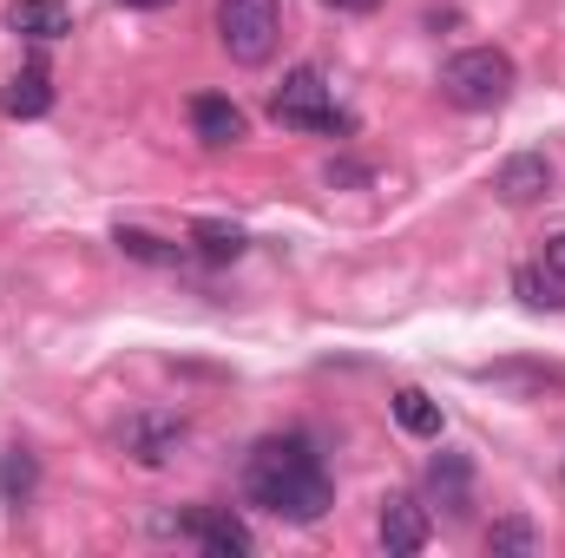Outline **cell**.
<instances>
[{
  "instance_id": "obj_20",
  "label": "cell",
  "mask_w": 565,
  "mask_h": 558,
  "mask_svg": "<svg viewBox=\"0 0 565 558\" xmlns=\"http://www.w3.org/2000/svg\"><path fill=\"white\" fill-rule=\"evenodd\" d=\"M322 7H335V13H375L382 0H322Z\"/></svg>"
},
{
  "instance_id": "obj_1",
  "label": "cell",
  "mask_w": 565,
  "mask_h": 558,
  "mask_svg": "<svg viewBox=\"0 0 565 558\" xmlns=\"http://www.w3.org/2000/svg\"><path fill=\"white\" fill-rule=\"evenodd\" d=\"M244 500L264 506V513H277V519H289V526H316L335 506V480H329L322 453L302 433H270L244 460Z\"/></svg>"
},
{
  "instance_id": "obj_7",
  "label": "cell",
  "mask_w": 565,
  "mask_h": 558,
  "mask_svg": "<svg viewBox=\"0 0 565 558\" xmlns=\"http://www.w3.org/2000/svg\"><path fill=\"white\" fill-rule=\"evenodd\" d=\"M546 191H553V158L546 151H520L493 171V197H507V204H540Z\"/></svg>"
},
{
  "instance_id": "obj_3",
  "label": "cell",
  "mask_w": 565,
  "mask_h": 558,
  "mask_svg": "<svg viewBox=\"0 0 565 558\" xmlns=\"http://www.w3.org/2000/svg\"><path fill=\"white\" fill-rule=\"evenodd\" d=\"M270 119L289 126V132H349V112L335 106V86L322 79V66H296L289 79L277 86V99H270Z\"/></svg>"
},
{
  "instance_id": "obj_2",
  "label": "cell",
  "mask_w": 565,
  "mask_h": 558,
  "mask_svg": "<svg viewBox=\"0 0 565 558\" xmlns=\"http://www.w3.org/2000/svg\"><path fill=\"white\" fill-rule=\"evenodd\" d=\"M440 93H447V106H460V112H493V106H507V93H513V60H507L500 46H467V53H454V60L440 66Z\"/></svg>"
},
{
  "instance_id": "obj_12",
  "label": "cell",
  "mask_w": 565,
  "mask_h": 558,
  "mask_svg": "<svg viewBox=\"0 0 565 558\" xmlns=\"http://www.w3.org/2000/svg\"><path fill=\"white\" fill-rule=\"evenodd\" d=\"M191 244H198L204 264H237V257H244V230H237V224H217V217L191 224Z\"/></svg>"
},
{
  "instance_id": "obj_19",
  "label": "cell",
  "mask_w": 565,
  "mask_h": 558,
  "mask_svg": "<svg viewBox=\"0 0 565 558\" xmlns=\"http://www.w3.org/2000/svg\"><path fill=\"white\" fill-rule=\"evenodd\" d=\"M540 264H546V277H553V282H565V230H559V237H546Z\"/></svg>"
},
{
  "instance_id": "obj_8",
  "label": "cell",
  "mask_w": 565,
  "mask_h": 558,
  "mask_svg": "<svg viewBox=\"0 0 565 558\" xmlns=\"http://www.w3.org/2000/svg\"><path fill=\"white\" fill-rule=\"evenodd\" d=\"M427 539H434V526H427V513L415 500H382V552L388 558H415L427 552Z\"/></svg>"
},
{
  "instance_id": "obj_18",
  "label": "cell",
  "mask_w": 565,
  "mask_h": 558,
  "mask_svg": "<svg viewBox=\"0 0 565 558\" xmlns=\"http://www.w3.org/2000/svg\"><path fill=\"white\" fill-rule=\"evenodd\" d=\"M0 486H7V500H13V506H20V500L33 493V460H26L20 447H13V453L0 460Z\"/></svg>"
},
{
  "instance_id": "obj_17",
  "label": "cell",
  "mask_w": 565,
  "mask_h": 558,
  "mask_svg": "<svg viewBox=\"0 0 565 558\" xmlns=\"http://www.w3.org/2000/svg\"><path fill=\"white\" fill-rule=\"evenodd\" d=\"M520 296H526L533 309H559L565 282H553V277H546V264H540V270H520Z\"/></svg>"
},
{
  "instance_id": "obj_14",
  "label": "cell",
  "mask_w": 565,
  "mask_h": 558,
  "mask_svg": "<svg viewBox=\"0 0 565 558\" xmlns=\"http://www.w3.org/2000/svg\"><path fill=\"white\" fill-rule=\"evenodd\" d=\"M113 244H119L126 257H139V264H178V257H184V244H164V237L132 230V224H119V230H113Z\"/></svg>"
},
{
  "instance_id": "obj_15",
  "label": "cell",
  "mask_w": 565,
  "mask_h": 558,
  "mask_svg": "<svg viewBox=\"0 0 565 558\" xmlns=\"http://www.w3.org/2000/svg\"><path fill=\"white\" fill-rule=\"evenodd\" d=\"M427 480H434V493L460 513V500H467V460H460V453H440V460L427 466Z\"/></svg>"
},
{
  "instance_id": "obj_21",
  "label": "cell",
  "mask_w": 565,
  "mask_h": 558,
  "mask_svg": "<svg viewBox=\"0 0 565 558\" xmlns=\"http://www.w3.org/2000/svg\"><path fill=\"white\" fill-rule=\"evenodd\" d=\"M119 7H132V13H158V7H171V0H119Z\"/></svg>"
},
{
  "instance_id": "obj_9",
  "label": "cell",
  "mask_w": 565,
  "mask_h": 558,
  "mask_svg": "<svg viewBox=\"0 0 565 558\" xmlns=\"http://www.w3.org/2000/svg\"><path fill=\"white\" fill-rule=\"evenodd\" d=\"M191 132L224 151V144H237L244 132H250V119H244L237 99H224V93H198V99H191Z\"/></svg>"
},
{
  "instance_id": "obj_10",
  "label": "cell",
  "mask_w": 565,
  "mask_h": 558,
  "mask_svg": "<svg viewBox=\"0 0 565 558\" xmlns=\"http://www.w3.org/2000/svg\"><path fill=\"white\" fill-rule=\"evenodd\" d=\"M53 112V79L46 66H20L7 86H0V119H46Z\"/></svg>"
},
{
  "instance_id": "obj_5",
  "label": "cell",
  "mask_w": 565,
  "mask_h": 558,
  "mask_svg": "<svg viewBox=\"0 0 565 558\" xmlns=\"http://www.w3.org/2000/svg\"><path fill=\"white\" fill-rule=\"evenodd\" d=\"M184 440H191V420L171 415V408H139V415H126V427H119V447L139 466H171Z\"/></svg>"
},
{
  "instance_id": "obj_4",
  "label": "cell",
  "mask_w": 565,
  "mask_h": 558,
  "mask_svg": "<svg viewBox=\"0 0 565 558\" xmlns=\"http://www.w3.org/2000/svg\"><path fill=\"white\" fill-rule=\"evenodd\" d=\"M217 40L237 66H264L282 40V0H217Z\"/></svg>"
},
{
  "instance_id": "obj_11",
  "label": "cell",
  "mask_w": 565,
  "mask_h": 558,
  "mask_svg": "<svg viewBox=\"0 0 565 558\" xmlns=\"http://www.w3.org/2000/svg\"><path fill=\"white\" fill-rule=\"evenodd\" d=\"M7 33H20V40H60V33H73V13H66V0H13L7 7Z\"/></svg>"
},
{
  "instance_id": "obj_16",
  "label": "cell",
  "mask_w": 565,
  "mask_h": 558,
  "mask_svg": "<svg viewBox=\"0 0 565 558\" xmlns=\"http://www.w3.org/2000/svg\"><path fill=\"white\" fill-rule=\"evenodd\" d=\"M487 552H540V533L526 526V519H493V533H487Z\"/></svg>"
},
{
  "instance_id": "obj_13",
  "label": "cell",
  "mask_w": 565,
  "mask_h": 558,
  "mask_svg": "<svg viewBox=\"0 0 565 558\" xmlns=\"http://www.w3.org/2000/svg\"><path fill=\"white\" fill-rule=\"evenodd\" d=\"M395 427L415 433V440H440V401H427L422 388H402L395 395Z\"/></svg>"
},
{
  "instance_id": "obj_6",
  "label": "cell",
  "mask_w": 565,
  "mask_h": 558,
  "mask_svg": "<svg viewBox=\"0 0 565 558\" xmlns=\"http://www.w3.org/2000/svg\"><path fill=\"white\" fill-rule=\"evenodd\" d=\"M178 533H184V539H198L211 558H244V552H257L250 526H244L231 506H191V513L178 519Z\"/></svg>"
}]
</instances>
